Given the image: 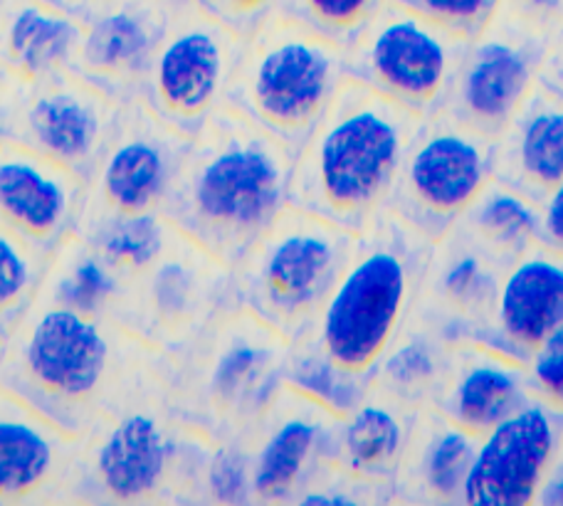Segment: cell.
Instances as JSON below:
<instances>
[{"mask_svg":"<svg viewBox=\"0 0 563 506\" xmlns=\"http://www.w3.org/2000/svg\"><path fill=\"white\" fill-rule=\"evenodd\" d=\"M0 3H3V0H0Z\"/></svg>","mask_w":563,"mask_h":506,"instance_id":"7dc6e473","label":"cell"},{"mask_svg":"<svg viewBox=\"0 0 563 506\" xmlns=\"http://www.w3.org/2000/svg\"><path fill=\"white\" fill-rule=\"evenodd\" d=\"M8 89H10V79L0 73V139H3V114H5Z\"/></svg>","mask_w":563,"mask_h":506,"instance_id":"ee69618b","label":"cell"},{"mask_svg":"<svg viewBox=\"0 0 563 506\" xmlns=\"http://www.w3.org/2000/svg\"><path fill=\"white\" fill-rule=\"evenodd\" d=\"M188 146V136L166 127L141 101L122 107L112 136L87 178L82 216H164Z\"/></svg>","mask_w":563,"mask_h":506,"instance_id":"5bb4252c","label":"cell"},{"mask_svg":"<svg viewBox=\"0 0 563 506\" xmlns=\"http://www.w3.org/2000/svg\"><path fill=\"white\" fill-rule=\"evenodd\" d=\"M79 438L0 386V506L67 504Z\"/></svg>","mask_w":563,"mask_h":506,"instance_id":"d6986e66","label":"cell"},{"mask_svg":"<svg viewBox=\"0 0 563 506\" xmlns=\"http://www.w3.org/2000/svg\"><path fill=\"white\" fill-rule=\"evenodd\" d=\"M394 3L416 10L432 23L450 30L452 35L472 40L489 25L505 0H394Z\"/></svg>","mask_w":563,"mask_h":506,"instance_id":"8d00e7d4","label":"cell"},{"mask_svg":"<svg viewBox=\"0 0 563 506\" xmlns=\"http://www.w3.org/2000/svg\"><path fill=\"white\" fill-rule=\"evenodd\" d=\"M541 245L563 257V180L539 200Z\"/></svg>","mask_w":563,"mask_h":506,"instance_id":"ab89813d","label":"cell"},{"mask_svg":"<svg viewBox=\"0 0 563 506\" xmlns=\"http://www.w3.org/2000/svg\"><path fill=\"white\" fill-rule=\"evenodd\" d=\"M194 3L240 37H250L277 13L279 0H194Z\"/></svg>","mask_w":563,"mask_h":506,"instance_id":"f35d334b","label":"cell"},{"mask_svg":"<svg viewBox=\"0 0 563 506\" xmlns=\"http://www.w3.org/2000/svg\"><path fill=\"white\" fill-rule=\"evenodd\" d=\"M243 45L245 37L184 0L151 57L139 101L166 127L194 139L225 107Z\"/></svg>","mask_w":563,"mask_h":506,"instance_id":"8fae6325","label":"cell"},{"mask_svg":"<svg viewBox=\"0 0 563 506\" xmlns=\"http://www.w3.org/2000/svg\"><path fill=\"white\" fill-rule=\"evenodd\" d=\"M339 422L291 388H282L245 430L253 504H297L321 468L334 462Z\"/></svg>","mask_w":563,"mask_h":506,"instance_id":"2e32d148","label":"cell"},{"mask_svg":"<svg viewBox=\"0 0 563 506\" xmlns=\"http://www.w3.org/2000/svg\"><path fill=\"white\" fill-rule=\"evenodd\" d=\"M495 161L497 139L462 124L442 109L422 121L386 210L435 242L495 178Z\"/></svg>","mask_w":563,"mask_h":506,"instance_id":"7c38bea8","label":"cell"},{"mask_svg":"<svg viewBox=\"0 0 563 506\" xmlns=\"http://www.w3.org/2000/svg\"><path fill=\"white\" fill-rule=\"evenodd\" d=\"M45 3L55 6L59 10H65V13L75 15L77 20H82V23H87L89 18H95L99 10H104L107 6H112L114 0H45Z\"/></svg>","mask_w":563,"mask_h":506,"instance_id":"7bdbcfd3","label":"cell"},{"mask_svg":"<svg viewBox=\"0 0 563 506\" xmlns=\"http://www.w3.org/2000/svg\"><path fill=\"white\" fill-rule=\"evenodd\" d=\"M346 79L344 47L273 15L245 37L225 107L297 154Z\"/></svg>","mask_w":563,"mask_h":506,"instance_id":"52a82bcc","label":"cell"},{"mask_svg":"<svg viewBox=\"0 0 563 506\" xmlns=\"http://www.w3.org/2000/svg\"><path fill=\"white\" fill-rule=\"evenodd\" d=\"M356 248V232L289 206L233 267L240 309L289 343L309 337Z\"/></svg>","mask_w":563,"mask_h":506,"instance_id":"ba28073f","label":"cell"},{"mask_svg":"<svg viewBox=\"0 0 563 506\" xmlns=\"http://www.w3.org/2000/svg\"><path fill=\"white\" fill-rule=\"evenodd\" d=\"M158 363L141 371L112 408L79 435L67 504H206L213 440L170 413Z\"/></svg>","mask_w":563,"mask_h":506,"instance_id":"3957f363","label":"cell"},{"mask_svg":"<svg viewBox=\"0 0 563 506\" xmlns=\"http://www.w3.org/2000/svg\"><path fill=\"white\" fill-rule=\"evenodd\" d=\"M166 3H170V6H178V3H184V0H166Z\"/></svg>","mask_w":563,"mask_h":506,"instance_id":"f6af8a7d","label":"cell"},{"mask_svg":"<svg viewBox=\"0 0 563 506\" xmlns=\"http://www.w3.org/2000/svg\"><path fill=\"white\" fill-rule=\"evenodd\" d=\"M529 396L525 363L467 341L452 351L445 378L430 408L479 438Z\"/></svg>","mask_w":563,"mask_h":506,"instance_id":"603a6c76","label":"cell"},{"mask_svg":"<svg viewBox=\"0 0 563 506\" xmlns=\"http://www.w3.org/2000/svg\"><path fill=\"white\" fill-rule=\"evenodd\" d=\"M422 121L366 85L346 79L295 154L289 206L356 235L364 232L388 208Z\"/></svg>","mask_w":563,"mask_h":506,"instance_id":"277c9868","label":"cell"},{"mask_svg":"<svg viewBox=\"0 0 563 506\" xmlns=\"http://www.w3.org/2000/svg\"><path fill=\"white\" fill-rule=\"evenodd\" d=\"M380 502H396L394 484L361 480L334 462L321 468L297 499L301 506H358Z\"/></svg>","mask_w":563,"mask_h":506,"instance_id":"d590c367","label":"cell"},{"mask_svg":"<svg viewBox=\"0 0 563 506\" xmlns=\"http://www.w3.org/2000/svg\"><path fill=\"white\" fill-rule=\"evenodd\" d=\"M87 184L18 141L0 139V226L49 255L82 218Z\"/></svg>","mask_w":563,"mask_h":506,"instance_id":"ac0fdd59","label":"cell"},{"mask_svg":"<svg viewBox=\"0 0 563 506\" xmlns=\"http://www.w3.org/2000/svg\"><path fill=\"white\" fill-rule=\"evenodd\" d=\"M170 222L164 216L144 218H107V216H82L77 222V235L85 238L99 255L134 279L164 250Z\"/></svg>","mask_w":563,"mask_h":506,"instance_id":"4dcf8cb0","label":"cell"},{"mask_svg":"<svg viewBox=\"0 0 563 506\" xmlns=\"http://www.w3.org/2000/svg\"><path fill=\"white\" fill-rule=\"evenodd\" d=\"M455 346L460 343L452 341L438 319L416 301L371 373V386L410 408H428L445 378Z\"/></svg>","mask_w":563,"mask_h":506,"instance_id":"83f0119b","label":"cell"},{"mask_svg":"<svg viewBox=\"0 0 563 506\" xmlns=\"http://www.w3.org/2000/svg\"><path fill=\"white\" fill-rule=\"evenodd\" d=\"M501 6L549 28L563 23V0H505Z\"/></svg>","mask_w":563,"mask_h":506,"instance_id":"b9f144b4","label":"cell"},{"mask_svg":"<svg viewBox=\"0 0 563 506\" xmlns=\"http://www.w3.org/2000/svg\"><path fill=\"white\" fill-rule=\"evenodd\" d=\"M240 309L235 272L170 228L164 250L129 285L119 323L161 353H174Z\"/></svg>","mask_w":563,"mask_h":506,"instance_id":"9c48e42d","label":"cell"},{"mask_svg":"<svg viewBox=\"0 0 563 506\" xmlns=\"http://www.w3.org/2000/svg\"><path fill=\"white\" fill-rule=\"evenodd\" d=\"M386 0H279L277 13L349 50Z\"/></svg>","mask_w":563,"mask_h":506,"instance_id":"836d02e7","label":"cell"},{"mask_svg":"<svg viewBox=\"0 0 563 506\" xmlns=\"http://www.w3.org/2000/svg\"><path fill=\"white\" fill-rule=\"evenodd\" d=\"M47 257L0 226V341L33 307L43 287Z\"/></svg>","mask_w":563,"mask_h":506,"instance_id":"d6a6232c","label":"cell"},{"mask_svg":"<svg viewBox=\"0 0 563 506\" xmlns=\"http://www.w3.org/2000/svg\"><path fill=\"white\" fill-rule=\"evenodd\" d=\"M129 285L132 279L73 232L49 252L37 299L117 321L124 309Z\"/></svg>","mask_w":563,"mask_h":506,"instance_id":"f1b7e54d","label":"cell"},{"mask_svg":"<svg viewBox=\"0 0 563 506\" xmlns=\"http://www.w3.org/2000/svg\"><path fill=\"white\" fill-rule=\"evenodd\" d=\"M495 178L534 200L563 180V101L534 87L497 136Z\"/></svg>","mask_w":563,"mask_h":506,"instance_id":"484cf974","label":"cell"},{"mask_svg":"<svg viewBox=\"0 0 563 506\" xmlns=\"http://www.w3.org/2000/svg\"><path fill=\"white\" fill-rule=\"evenodd\" d=\"M559 327H563V257L537 245L505 270L475 343L527 363L531 351Z\"/></svg>","mask_w":563,"mask_h":506,"instance_id":"7402d4cb","label":"cell"},{"mask_svg":"<svg viewBox=\"0 0 563 506\" xmlns=\"http://www.w3.org/2000/svg\"><path fill=\"white\" fill-rule=\"evenodd\" d=\"M477 435L460 428L435 408L418 413L404 462L394 477L396 502L462 504V490L477 452Z\"/></svg>","mask_w":563,"mask_h":506,"instance_id":"d4e9b609","label":"cell"},{"mask_svg":"<svg viewBox=\"0 0 563 506\" xmlns=\"http://www.w3.org/2000/svg\"><path fill=\"white\" fill-rule=\"evenodd\" d=\"M206 504H253L245 432L213 442L206 472Z\"/></svg>","mask_w":563,"mask_h":506,"instance_id":"e575fe53","label":"cell"},{"mask_svg":"<svg viewBox=\"0 0 563 506\" xmlns=\"http://www.w3.org/2000/svg\"><path fill=\"white\" fill-rule=\"evenodd\" d=\"M537 87L544 89V92L554 99L563 101V23L554 30V37H551L547 57L539 69Z\"/></svg>","mask_w":563,"mask_h":506,"instance_id":"60d3db41","label":"cell"},{"mask_svg":"<svg viewBox=\"0 0 563 506\" xmlns=\"http://www.w3.org/2000/svg\"><path fill=\"white\" fill-rule=\"evenodd\" d=\"M285 386L319 403L336 418H346L366 398L371 391V376H358V373L341 369L314 341L305 337L289 343Z\"/></svg>","mask_w":563,"mask_h":506,"instance_id":"1f68e13d","label":"cell"},{"mask_svg":"<svg viewBox=\"0 0 563 506\" xmlns=\"http://www.w3.org/2000/svg\"><path fill=\"white\" fill-rule=\"evenodd\" d=\"M554 30L501 6L489 25L467 40L448 114L497 139L534 92Z\"/></svg>","mask_w":563,"mask_h":506,"instance_id":"4fadbf2b","label":"cell"},{"mask_svg":"<svg viewBox=\"0 0 563 506\" xmlns=\"http://www.w3.org/2000/svg\"><path fill=\"white\" fill-rule=\"evenodd\" d=\"M85 23L45 0L0 3V73L35 85L73 69Z\"/></svg>","mask_w":563,"mask_h":506,"instance_id":"cb8c5ba5","label":"cell"},{"mask_svg":"<svg viewBox=\"0 0 563 506\" xmlns=\"http://www.w3.org/2000/svg\"><path fill=\"white\" fill-rule=\"evenodd\" d=\"M420 410L371 386L366 398L339 422L334 464L361 480L390 484Z\"/></svg>","mask_w":563,"mask_h":506,"instance_id":"4316f807","label":"cell"},{"mask_svg":"<svg viewBox=\"0 0 563 506\" xmlns=\"http://www.w3.org/2000/svg\"><path fill=\"white\" fill-rule=\"evenodd\" d=\"M174 8L166 0H114L85 23L69 73L119 107L139 101Z\"/></svg>","mask_w":563,"mask_h":506,"instance_id":"ffe728a7","label":"cell"},{"mask_svg":"<svg viewBox=\"0 0 563 506\" xmlns=\"http://www.w3.org/2000/svg\"><path fill=\"white\" fill-rule=\"evenodd\" d=\"M467 40L394 0L346 50V77L428 119L445 109Z\"/></svg>","mask_w":563,"mask_h":506,"instance_id":"30bf717a","label":"cell"},{"mask_svg":"<svg viewBox=\"0 0 563 506\" xmlns=\"http://www.w3.org/2000/svg\"><path fill=\"white\" fill-rule=\"evenodd\" d=\"M509 265L460 222L432 242L418 297L455 343L475 341Z\"/></svg>","mask_w":563,"mask_h":506,"instance_id":"44dd1931","label":"cell"},{"mask_svg":"<svg viewBox=\"0 0 563 506\" xmlns=\"http://www.w3.org/2000/svg\"><path fill=\"white\" fill-rule=\"evenodd\" d=\"M457 222L507 265L541 245L539 200L519 194L497 178L489 180Z\"/></svg>","mask_w":563,"mask_h":506,"instance_id":"f546056e","label":"cell"},{"mask_svg":"<svg viewBox=\"0 0 563 506\" xmlns=\"http://www.w3.org/2000/svg\"><path fill=\"white\" fill-rule=\"evenodd\" d=\"M432 242L384 210L356 235L344 272L309 339L358 376H371L426 282Z\"/></svg>","mask_w":563,"mask_h":506,"instance_id":"8992f818","label":"cell"},{"mask_svg":"<svg viewBox=\"0 0 563 506\" xmlns=\"http://www.w3.org/2000/svg\"><path fill=\"white\" fill-rule=\"evenodd\" d=\"M122 107L73 73L35 85L10 79L3 139L57 161L85 180L92 174Z\"/></svg>","mask_w":563,"mask_h":506,"instance_id":"9a60e30c","label":"cell"},{"mask_svg":"<svg viewBox=\"0 0 563 506\" xmlns=\"http://www.w3.org/2000/svg\"><path fill=\"white\" fill-rule=\"evenodd\" d=\"M525 366L531 396L563 413V327L531 351Z\"/></svg>","mask_w":563,"mask_h":506,"instance_id":"74e56055","label":"cell"},{"mask_svg":"<svg viewBox=\"0 0 563 506\" xmlns=\"http://www.w3.org/2000/svg\"><path fill=\"white\" fill-rule=\"evenodd\" d=\"M563 413L529 396L505 420L479 435L475 460L462 490L470 506L537 504L561 442Z\"/></svg>","mask_w":563,"mask_h":506,"instance_id":"e0dca14e","label":"cell"},{"mask_svg":"<svg viewBox=\"0 0 563 506\" xmlns=\"http://www.w3.org/2000/svg\"><path fill=\"white\" fill-rule=\"evenodd\" d=\"M158 359L114 319L35 299L3 341L0 386L79 438Z\"/></svg>","mask_w":563,"mask_h":506,"instance_id":"7a4b0ae2","label":"cell"},{"mask_svg":"<svg viewBox=\"0 0 563 506\" xmlns=\"http://www.w3.org/2000/svg\"><path fill=\"white\" fill-rule=\"evenodd\" d=\"M0 359H3V341H0Z\"/></svg>","mask_w":563,"mask_h":506,"instance_id":"bcb514c9","label":"cell"},{"mask_svg":"<svg viewBox=\"0 0 563 506\" xmlns=\"http://www.w3.org/2000/svg\"><path fill=\"white\" fill-rule=\"evenodd\" d=\"M291 170L295 151L223 107L190 139L164 218L235 267L289 208Z\"/></svg>","mask_w":563,"mask_h":506,"instance_id":"6da1fadb","label":"cell"},{"mask_svg":"<svg viewBox=\"0 0 563 506\" xmlns=\"http://www.w3.org/2000/svg\"><path fill=\"white\" fill-rule=\"evenodd\" d=\"M289 341L245 309L161 353L170 413L213 442L250 430L285 388Z\"/></svg>","mask_w":563,"mask_h":506,"instance_id":"5b68a950","label":"cell"}]
</instances>
